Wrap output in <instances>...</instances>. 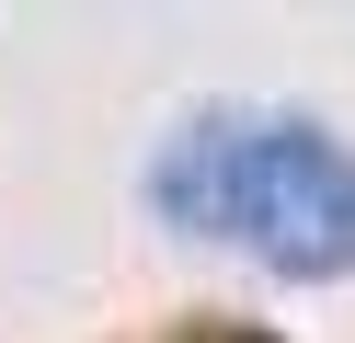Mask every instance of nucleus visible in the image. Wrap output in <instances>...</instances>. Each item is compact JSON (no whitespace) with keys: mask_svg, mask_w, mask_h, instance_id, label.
<instances>
[{"mask_svg":"<svg viewBox=\"0 0 355 343\" xmlns=\"http://www.w3.org/2000/svg\"><path fill=\"white\" fill-rule=\"evenodd\" d=\"M149 195L172 229L230 240L275 274H355V149L309 114H195L149 160Z\"/></svg>","mask_w":355,"mask_h":343,"instance_id":"1","label":"nucleus"}]
</instances>
